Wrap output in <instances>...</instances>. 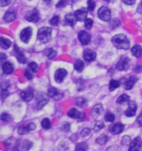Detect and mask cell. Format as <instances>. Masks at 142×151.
<instances>
[{"label": "cell", "instance_id": "29", "mask_svg": "<svg viewBox=\"0 0 142 151\" xmlns=\"http://www.w3.org/2000/svg\"><path fill=\"white\" fill-rule=\"evenodd\" d=\"M130 101V96L125 95V94H123L121 95L120 97L117 99V103L118 104H124V103H129Z\"/></svg>", "mask_w": 142, "mask_h": 151}, {"label": "cell", "instance_id": "21", "mask_svg": "<svg viewBox=\"0 0 142 151\" xmlns=\"http://www.w3.org/2000/svg\"><path fill=\"white\" fill-rule=\"evenodd\" d=\"M136 81V78L135 76H130L128 80L125 81V90H130L134 86V85Z\"/></svg>", "mask_w": 142, "mask_h": 151}, {"label": "cell", "instance_id": "47", "mask_svg": "<svg viewBox=\"0 0 142 151\" xmlns=\"http://www.w3.org/2000/svg\"><path fill=\"white\" fill-rule=\"evenodd\" d=\"M125 4L132 5L136 3V0H122Z\"/></svg>", "mask_w": 142, "mask_h": 151}, {"label": "cell", "instance_id": "5", "mask_svg": "<svg viewBox=\"0 0 142 151\" xmlns=\"http://www.w3.org/2000/svg\"><path fill=\"white\" fill-rule=\"evenodd\" d=\"M25 18L27 19V21L31 22H38V20L40 19L39 17V13L37 9H32L31 11H28L26 15Z\"/></svg>", "mask_w": 142, "mask_h": 151}, {"label": "cell", "instance_id": "37", "mask_svg": "<svg viewBox=\"0 0 142 151\" xmlns=\"http://www.w3.org/2000/svg\"><path fill=\"white\" fill-rule=\"evenodd\" d=\"M28 131H30V130L28 129L27 126H20L18 129V134H27Z\"/></svg>", "mask_w": 142, "mask_h": 151}, {"label": "cell", "instance_id": "4", "mask_svg": "<svg viewBox=\"0 0 142 151\" xmlns=\"http://www.w3.org/2000/svg\"><path fill=\"white\" fill-rule=\"evenodd\" d=\"M130 67V59L128 57H122L116 64V68L119 71H126Z\"/></svg>", "mask_w": 142, "mask_h": 151}, {"label": "cell", "instance_id": "17", "mask_svg": "<svg viewBox=\"0 0 142 151\" xmlns=\"http://www.w3.org/2000/svg\"><path fill=\"white\" fill-rule=\"evenodd\" d=\"M124 129V125L120 123H117V124H113L110 126V132L113 134H118L121 133Z\"/></svg>", "mask_w": 142, "mask_h": 151}, {"label": "cell", "instance_id": "26", "mask_svg": "<svg viewBox=\"0 0 142 151\" xmlns=\"http://www.w3.org/2000/svg\"><path fill=\"white\" fill-rule=\"evenodd\" d=\"M0 45H1V47L4 49H9L11 45H12V42L11 41L9 40V39H6L4 37H1L0 38Z\"/></svg>", "mask_w": 142, "mask_h": 151}, {"label": "cell", "instance_id": "3", "mask_svg": "<svg viewBox=\"0 0 142 151\" xmlns=\"http://www.w3.org/2000/svg\"><path fill=\"white\" fill-rule=\"evenodd\" d=\"M98 17L100 19H102V21L108 22L111 20V10L108 9L107 7L102 6L101 9L98 10Z\"/></svg>", "mask_w": 142, "mask_h": 151}, {"label": "cell", "instance_id": "10", "mask_svg": "<svg viewBox=\"0 0 142 151\" xmlns=\"http://www.w3.org/2000/svg\"><path fill=\"white\" fill-rule=\"evenodd\" d=\"M14 54H15V57L17 58L18 62H20L22 64L26 63V58H25V56H24V54L22 51L18 48L17 45H14Z\"/></svg>", "mask_w": 142, "mask_h": 151}, {"label": "cell", "instance_id": "19", "mask_svg": "<svg viewBox=\"0 0 142 151\" xmlns=\"http://www.w3.org/2000/svg\"><path fill=\"white\" fill-rule=\"evenodd\" d=\"M77 21V19L76 18L75 14H67L65 16V23L68 25V26H71L73 27L75 25L76 22Z\"/></svg>", "mask_w": 142, "mask_h": 151}, {"label": "cell", "instance_id": "39", "mask_svg": "<svg viewBox=\"0 0 142 151\" xmlns=\"http://www.w3.org/2000/svg\"><path fill=\"white\" fill-rule=\"evenodd\" d=\"M1 120H3V121H4V122H9V121L12 120V118H11L10 115H9L8 113H3L1 115Z\"/></svg>", "mask_w": 142, "mask_h": 151}, {"label": "cell", "instance_id": "15", "mask_svg": "<svg viewBox=\"0 0 142 151\" xmlns=\"http://www.w3.org/2000/svg\"><path fill=\"white\" fill-rule=\"evenodd\" d=\"M67 115H68L69 117H71L72 119H77V120H81V121L83 120V116H84L83 114L80 113L76 108H71V110L68 111Z\"/></svg>", "mask_w": 142, "mask_h": 151}, {"label": "cell", "instance_id": "56", "mask_svg": "<svg viewBox=\"0 0 142 151\" xmlns=\"http://www.w3.org/2000/svg\"><path fill=\"white\" fill-rule=\"evenodd\" d=\"M105 2H107V3H111L112 1H114V0H104Z\"/></svg>", "mask_w": 142, "mask_h": 151}, {"label": "cell", "instance_id": "7", "mask_svg": "<svg viewBox=\"0 0 142 151\" xmlns=\"http://www.w3.org/2000/svg\"><path fill=\"white\" fill-rule=\"evenodd\" d=\"M142 145V140L141 137H136L133 140H131L129 151H136L140 150L141 147Z\"/></svg>", "mask_w": 142, "mask_h": 151}, {"label": "cell", "instance_id": "25", "mask_svg": "<svg viewBox=\"0 0 142 151\" xmlns=\"http://www.w3.org/2000/svg\"><path fill=\"white\" fill-rule=\"evenodd\" d=\"M48 103V99L46 98L45 96H43V97L41 98L40 100L37 99V110H41L43 109V107H44Z\"/></svg>", "mask_w": 142, "mask_h": 151}, {"label": "cell", "instance_id": "32", "mask_svg": "<svg viewBox=\"0 0 142 151\" xmlns=\"http://www.w3.org/2000/svg\"><path fill=\"white\" fill-rule=\"evenodd\" d=\"M76 105L80 107H85L86 106V101L85 100L84 98L82 97H78L76 99Z\"/></svg>", "mask_w": 142, "mask_h": 151}, {"label": "cell", "instance_id": "1", "mask_svg": "<svg viewBox=\"0 0 142 151\" xmlns=\"http://www.w3.org/2000/svg\"><path fill=\"white\" fill-rule=\"evenodd\" d=\"M112 44L117 49L127 50L130 48V41L124 34H118L114 36L111 39Z\"/></svg>", "mask_w": 142, "mask_h": 151}, {"label": "cell", "instance_id": "31", "mask_svg": "<svg viewBox=\"0 0 142 151\" xmlns=\"http://www.w3.org/2000/svg\"><path fill=\"white\" fill-rule=\"evenodd\" d=\"M42 126H43V128L45 129H49L51 128V126H52V124H51V121L48 118H45L42 121Z\"/></svg>", "mask_w": 142, "mask_h": 151}, {"label": "cell", "instance_id": "42", "mask_svg": "<svg viewBox=\"0 0 142 151\" xmlns=\"http://www.w3.org/2000/svg\"><path fill=\"white\" fill-rule=\"evenodd\" d=\"M29 68L31 69V71L32 72H37V70H38V66L36 62H31L29 64Z\"/></svg>", "mask_w": 142, "mask_h": 151}, {"label": "cell", "instance_id": "50", "mask_svg": "<svg viewBox=\"0 0 142 151\" xmlns=\"http://www.w3.org/2000/svg\"><path fill=\"white\" fill-rule=\"evenodd\" d=\"M9 86V84L7 83V82H2V84H1V88H2V90H7Z\"/></svg>", "mask_w": 142, "mask_h": 151}, {"label": "cell", "instance_id": "53", "mask_svg": "<svg viewBox=\"0 0 142 151\" xmlns=\"http://www.w3.org/2000/svg\"><path fill=\"white\" fill-rule=\"evenodd\" d=\"M137 11L140 13V14H142V1L141 3L140 4V5L138 6V9H137Z\"/></svg>", "mask_w": 142, "mask_h": 151}, {"label": "cell", "instance_id": "2", "mask_svg": "<svg viewBox=\"0 0 142 151\" xmlns=\"http://www.w3.org/2000/svg\"><path fill=\"white\" fill-rule=\"evenodd\" d=\"M52 32L51 27H43L37 32V39L43 43H48L52 39Z\"/></svg>", "mask_w": 142, "mask_h": 151}, {"label": "cell", "instance_id": "55", "mask_svg": "<svg viewBox=\"0 0 142 151\" xmlns=\"http://www.w3.org/2000/svg\"><path fill=\"white\" fill-rule=\"evenodd\" d=\"M43 1H44V2H46V3H48V4H50L52 0H43Z\"/></svg>", "mask_w": 142, "mask_h": 151}, {"label": "cell", "instance_id": "51", "mask_svg": "<svg viewBox=\"0 0 142 151\" xmlns=\"http://www.w3.org/2000/svg\"><path fill=\"white\" fill-rule=\"evenodd\" d=\"M137 123L139 125H141V126L142 125V111L141 112L140 116H139V117L137 118Z\"/></svg>", "mask_w": 142, "mask_h": 151}, {"label": "cell", "instance_id": "23", "mask_svg": "<svg viewBox=\"0 0 142 151\" xmlns=\"http://www.w3.org/2000/svg\"><path fill=\"white\" fill-rule=\"evenodd\" d=\"M43 54L48 59H53L56 57V55H57V52L53 48H48L45 49L44 51H43Z\"/></svg>", "mask_w": 142, "mask_h": 151}, {"label": "cell", "instance_id": "46", "mask_svg": "<svg viewBox=\"0 0 142 151\" xmlns=\"http://www.w3.org/2000/svg\"><path fill=\"white\" fill-rule=\"evenodd\" d=\"M10 3H11V0H0V4H1V7L7 6V5H9Z\"/></svg>", "mask_w": 142, "mask_h": 151}, {"label": "cell", "instance_id": "14", "mask_svg": "<svg viewBox=\"0 0 142 151\" xmlns=\"http://www.w3.org/2000/svg\"><path fill=\"white\" fill-rule=\"evenodd\" d=\"M97 58V53L96 52H94L91 49H86L85 50L84 52H83V58H84L85 61L86 62H92L95 60Z\"/></svg>", "mask_w": 142, "mask_h": 151}, {"label": "cell", "instance_id": "28", "mask_svg": "<svg viewBox=\"0 0 142 151\" xmlns=\"http://www.w3.org/2000/svg\"><path fill=\"white\" fill-rule=\"evenodd\" d=\"M119 86H120V82L118 81L111 80L110 81V85H109V90H110V91H113L116 88H118Z\"/></svg>", "mask_w": 142, "mask_h": 151}, {"label": "cell", "instance_id": "9", "mask_svg": "<svg viewBox=\"0 0 142 151\" xmlns=\"http://www.w3.org/2000/svg\"><path fill=\"white\" fill-rule=\"evenodd\" d=\"M67 70L65 69H62V68H60L56 71L55 72V76H54V78H55V81L58 82V83H61L63 79L67 76Z\"/></svg>", "mask_w": 142, "mask_h": 151}, {"label": "cell", "instance_id": "35", "mask_svg": "<svg viewBox=\"0 0 142 151\" xmlns=\"http://www.w3.org/2000/svg\"><path fill=\"white\" fill-rule=\"evenodd\" d=\"M59 21H60L59 16L56 15V16H54L53 18L50 20V24H51L52 26H58V23H59Z\"/></svg>", "mask_w": 142, "mask_h": 151}, {"label": "cell", "instance_id": "44", "mask_svg": "<svg viewBox=\"0 0 142 151\" xmlns=\"http://www.w3.org/2000/svg\"><path fill=\"white\" fill-rule=\"evenodd\" d=\"M91 132V130L89 128H84V129H82V131L81 132V136L82 137H86V136H87Z\"/></svg>", "mask_w": 142, "mask_h": 151}, {"label": "cell", "instance_id": "6", "mask_svg": "<svg viewBox=\"0 0 142 151\" xmlns=\"http://www.w3.org/2000/svg\"><path fill=\"white\" fill-rule=\"evenodd\" d=\"M32 30L31 27H26V28H24L21 32V33H20V39L22 40V42L27 43L32 37Z\"/></svg>", "mask_w": 142, "mask_h": 151}, {"label": "cell", "instance_id": "20", "mask_svg": "<svg viewBox=\"0 0 142 151\" xmlns=\"http://www.w3.org/2000/svg\"><path fill=\"white\" fill-rule=\"evenodd\" d=\"M103 111V107L101 104H97V105H95L92 111V115L93 117L97 118L98 116H100Z\"/></svg>", "mask_w": 142, "mask_h": 151}, {"label": "cell", "instance_id": "34", "mask_svg": "<svg viewBox=\"0 0 142 151\" xmlns=\"http://www.w3.org/2000/svg\"><path fill=\"white\" fill-rule=\"evenodd\" d=\"M104 126H105V124H104L103 121H97L96 123V124H95V126H94V131L95 132H97L100 129H103Z\"/></svg>", "mask_w": 142, "mask_h": 151}, {"label": "cell", "instance_id": "8", "mask_svg": "<svg viewBox=\"0 0 142 151\" xmlns=\"http://www.w3.org/2000/svg\"><path fill=\"white\" fill-rule=\"evenodd\" d=\"M78 39L82 45H87L91 41V35L86 31H81L78 33Z\"/></svg>", "mask_w": 142, "mask_h": 151}, {"label": "cell", "instance_id": "38", "mask_svg": "<svg viewBox=\"0 0 142 151\" xmlns=\"http://www.w3.org/2000/svg\"><path fill=\"white\" fill-rule=\"evenodd\" d=\"M84 22H85V27H86V28H87V29H91L92 27V25H93V21H92L91 18H86Z\"/></svg>", "mask_w": 142, "mask_h": 151}, {"label": "cell", "instance_id": "24", "mask_svg": "<svg viewBox=\"0 0 142 151\" xmlns=\"http://www.w3.org/2000/svg\"><path fill=\"white\" fill-rule=\"evenodd\" d=\"M16 18V14L14 12H11V11H9L5 14L4 17V19L5 22H13L14 20H15Z\"/></svg>", "mask_w": 142, "mask_h": 151}, {"label": "cell", "instance_id": "52", "mask_svg": "<svg viewBox=\"0 0 142 151\" xmlns=\"http://www.w3.org/2000/svg\"><path fill=\"white\" fill-rule=\"evenodd\" d=\"M69 128H70V125H69V124H66L63 125V130L64 131H68L69 130Z\"/></svg>", "mask_w": 142, "mask_h": 151}, {"label": "cell", "instance_id": "18", "mask_svg": "<svg viewBox=\"0 0 142 151\" xmlns=\"http://www.w3.org/2000/svg\"><path fill=\"white\" fill-rule=\"evenodd\" d=\"M2 70H3V72H4V74H7V75L11 74V73H13V71H14V65L9 62H4V63L2 65Z\"/></svg>", "mask_w": 142, "mask_h": 151}, {"label": "cell", "instance_id": "12", "mask_svg": "<svg viewBox=\"0 0 142 151\" xmlns=\"http://www.w3.org/2000/svg\"><path fill=\"white\" fill-rule=\"evenodd\" d=\"M136 110H137V106H136V103L133 101H129L128 108L125 111V115L128 117H132L136 115Z\"/></svg>", "mask_w": 142, "mask_h": 151}, {"label": "cell", "instance_id": "30", "mask_svg": "<svg viewBox=\"0 0 142 151\" xmlns=\"http://www.w3.org/2000/svg\"><path fill=\"white\" fill-rule=\"evenodd\" d=\"M107 140H108V137H107L106 134H102L101 136H99V137L97 139V143L98 145H104L107 142Z\"/></svg>", "mask_w": 142, "mask_h": 151}, {"label": "cell", "instance_id": "22", "mask_svg": "<svg viewBox=\"0 0 142 151\" xmlns=\"http://www.w3.org/2000/svg\"><path fill=\"white\" fill-rule=\"evenodd\" d=\"M131 52L136 58H140L142 55V47L140 45H135L131 48Z\"/></svg>", "mask_w": 142, "mask_h": 151}, {"label": "cell", "instance_id": "40", "mask_svg": "<svg viewBox=\"0 0 142 151\" xmlns=\"http://www.w3.org/2000/svg\"><path fill=\"white\" fill-rule=\"evenodd\" d=\"M105 120L107 122H113L115 120V116L111 113H107L105 116Z\"/></svg>", "mask_w": 142, "mask_h": 151}, {"label": "cell", "instance_id": "48", "mask_svg": "<svg viewBox=\"0 0 142 151\" xmlns=\"http://www.w3.org/2000/svg\"><path fill=\"white\" fill-rule=\"evenodd\" d=\"M9 96V92L7 91V90H2V99L4 100L5 97H7Z\"/></svg>", "mask_w": 142, "mask_h": 151}, {"label": "cell", "instance_id": "27", "mask_svg": "<svg viewBox=\"0 0 142 151\" xmlns=\"http://www.w3.org/2000/svg\"><path fill=\"white\" fill-rule=\"evenodd\" d=\"M74 68H75L76 71H78V72L82 71L83 68H84V62L81 61V60L76 61V62L74 63Z\"/></svg>", "mask_w": 142, "mask_h": 151}, {"label": "cell", "instance_id": "16", "mask_svg": "<svg viewBox=\"0 0 142 151\" xmlns=\"http://www.w3.org/2000/svg\"><path fill=\"white\" fill-rule=\"evenodd\" d=\"M74 14H75L77 21H85L86 19V16H87V10L85 9H78L74 13Z\"/></svg>", "mask_w": 142, "mask_h": 151}, {"label": "cell", "instance_id": "36", "mask_svg": "<svg viewBox=\"0 0 142 151\" xmlns=\"http://www.w3.org/2000/svg\"><path fill=\"white\" fill-rule=\"evenodd\" d=\"M96 8V2L94 0H88L87 2V9L89 11H93Z\"/></svg>", "mask_w": 142, "mask_h": 151}, {"label": "cell", "instance_id": "54", "mask_svg": "<svg viewBox=\"0 0 142 151\" xmlns=\"http://www.w3.org/2000/svg\"><path fill=\"white\" fill-rule=\"evenodd\" d=\"M0 56H1V58H0V60H1L2 62H4L5 59H7V56H6L4 53H2L1 55H0Z\"/></svg>", "mask_w": 142, "mask_h": 151}, {"label": "cell", "instance_id": "43", "mask_svg": "<svg viewBox=\"0 0 142 151\" xmlns=\"http://www.w3.org/2000/svg\"><path fill=\"white\" fill-rule=\"evenodd\" d=\"M67 2H68V0H60L56 6H57V8H63L67 4Z\"/></svg>", "mask_w": 142, "mask_h": 151}, {"label": "cell", "instance_id": "33", "mask_svg": "<svg viewBox=\"0 0 142 151\" xmlns=\"http://www.w3.org/2000/svg\"><path fill=\"white\" fill-rule=\"evenodd\" d=\"M88 148V145L86 143H81V144H78L76 146V150H80V151H84L86 150Z\"/></svg>", "mask_w": 142, "mask_h": 151}, {"label": "cell", "instance_id": "45", "mask_svg": "<svg viewBox=\"0 0 142 151\" xmlns=\"http://www.w3.org/2000/svg\"><path fill=\"white\" fill-rule=\"evenodd\" d=\"M24 76H25V77L27 78V80H32V77H33V75L32 74V72H30L28 70H26V71H25V72H24Z\"/></svg>", "mask_w": 142, "mask_h": 151}, {"label": "cell", "instance_id": "49", "mask_svg": "<svg viewBox=\"0 0 142 151\" xmlns=\"http://www.w3.org/2000/svg\"><path fill=\"white\" fill-rule=\"evenodd\" d=\"M27 126L29 130H34V129H36V125L35 124H33V123H30V124H27Z\"/></svg>", "mask_w": 142, "mask_h": 151}, {"label": "cell", "instance_id": "13", "mask_svg": "<svg viewBox=\"0 0 142 151\" xmlns=\"http://www.w3.org/2000/svg\"><path fill=\"white\" fill-rule=\"evenodd\" d=\"M48 95L51 98L54 99L55 101H58L62 98V94L60 93L58 90L56 89L55 87H50L48 91Z\"/></svg>", "mask_w": 142, "mask_h": 151}, {"label": "cell", "instance_id": "41", "mask_svg": "<svg viewBox=\"0 0 142 151\" xmlns=\"http://www.w3.org/2000/svg\"><path fill=\"white\" fill-rule=\"evenodd\" d=\"M130 142H131V139H130V137L128 136V135H125V136H124V137L122 138L121 144H122L123 145H128Z\"/></svg>", "mask_w": 142, "mask_h": 151}, {"label": "cell", "instance_id": "11", "mask_svg": "<svg viewBox=\"0 0 142 151\" xmlns=\"http://www.w3.org/2000/svg\"><path fill=\"white\" fill-rule=\"evenodd\" d=\"M33 90L31 87H29L28 89L26 90V91H23L21 92L20 96H21V98L24 101H30L33 98Z\"/></svg>", "mask_w": 142, "mask_h": 151}]
</instances>
